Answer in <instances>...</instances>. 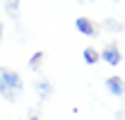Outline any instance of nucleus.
I'll return each mask as SVG.
<instances>
[{"label":"nucleus","instance_id":"obj_8","mask_svg":"<svg viewBox=\"0 0 125 120\" xmlns=\"http://www.w3.org/2000/svg\"><path fill=\"white\" fill-rule=\"evenodd\" d=\"M17 10H19V2H5V12H12L15 15Z\"/></svg>","mask_w":125,"mask_h":120},{"label":"nucleus","instance_id":"obj_3","mask_svg":"<svg viewBox=\"0 0 125 120\" xmlns=\"http://www.w3.org/2000/svg\"><path fill=\"white\" fill-rule=\"evenodd\" d=\"M104 87H106V91L111 96H123L125 94V82H123V77H118V75H111L104 82Z\"/></svg>","mask_w":125,"mask_h":120},{"label":"nucleus","instance_id":"obj_5","mask_svg":"<svg viewBox=\"0 0 125 120\" xmlns=\"http://www.w3.org/2000/svg\"><path fill=\"white\" fill-rule=\"evenodd\" d=\"M34 89H36V96H39L41 101H48V99L53 96V84L48 82L46 77H39V79L34 82Z\"/></svg>","mask_w":125,"mask_h":120},{"label":"nucleus","instance_id":"obj_6","mask_svg":"<svg viewBox=\"0 0 125 120\" xmlns=\"http://www.w3.org/2000/svg\"><path fill=\"white\" fill-rule=\"evenodd\" d=\"M82 58H84V62H87V65H96V62H99V50L89 46V48H84Z\"/></svg>","mask_w":125,"mask_h":120},{"label":"nucleus","instance_id":"obj_1","mask_svg":"<svg viewBox=\"0 0 125 120\" xmlns=\"http://www.w3.org/2000/svg\"><path fill=\"white\" fill-rule=\"evenodd\" d=\"M22 91H24V82H22L19 72L12 70V67L0 65V96H2L5 101L15 103Z\"/></svg>","mask_w":125,"mask_h":120},{"label":"nucleus","instance_id":"obj_10","mask_svg":"<svg viewBox=\"0 0 125 120\" xmlns=\"http://www.w3.org/2000/svg\"><path fill=\"white\" fill-rule=\"evenodd\" d=\"M0 39H2V22H0Z\"/></svg>","mask_w":125,"mask_h":120},{"label":"nucleus","instance_id":"obj_4","mask_svg":"<svg viewBox=\"0 0 125 120\" xmlns=\"http://www.w3.org/2000/svg\"><path fill=\"white\" fill-rule=\"evenodd\" d=\"M75 29H77L82 36H89V39L96 36V24H94L89 17H77V19H75Z\"/></svg>","mask_w":125,"mask_h":120},{"label":"nucleus","instance_id":"obj_9","mask_svg":"<svg viewBox=\"0 0 125 120\" xmlns=\"http://www.w3.org/2000/svg\"><path fill=\"white\" fill-rule=\"evenodd\" d=\"M27 120H41V118H39V115H29Z\"/></svg>","mask_w":125,"mask_h":120},{"label":"nucleus","instance_id":"obj_7","mask_svg":"<svg viewBox=\"0 0 125 120\" xmlns=\"http://www.w3.org/2000/svg\"><path fill=\"white\" fill-rule=\"evenodd\" d=\"M46 58V53H41V50H36L34 55H31V60H29V67L31 70H39V65H41V60Z\"/></svg>","mask_w":125,"mask_h":120},{"label":"nucleus","instance_id":"obj_2","mask_svg":"<svg viewBox=\"0 0 125 120\" xmlns=\"http://www.w3.org/2000/svg\"><path fill=\"white\" fill-rule=\"evenodd\" d=\"M99 60H104L106 65H111V67H118V65L123 62V53H120L118 43H108V46H104V50L99 53Z\"/></svg>","mask_w":125,"mask_h":120}]
</instances>
